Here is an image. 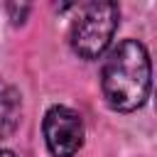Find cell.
Returning <instances> with one entry per match:
<instances>
[{"mask_svg": "<svg viewBox=\"0 0 157 157\" xmlns=\"http://www.w3.org/2000/svg\"><path fill=\"white\" fill-rule=\"evenodd\" d=\"M150 83L152 66L145 44L137 39H123L108 54L101 71V88L105 103L118 113H132L147 101Z\"/></svg>", "mask_w": 157, "mask_h": 157, "instance_id": "1", "label": "cell"}, {"mask_svg": "<svg viewBox=\"0 0 157 157\" xmlns=\"http://www.w3.org/2000/svg\"><path fill=\"white\" fill-rule=\"evenodd\" d=\"M118 22H120V7L115 2L108 0L88 2L71 25V34H69L71 49L86 61L98 59L108 49L118 29Z\"/></svg>", "mask_w": 157, "mask_h": 157, "instance_id": "2", "label": "cell"}, {"mask_svg": "<svg viewBox=\"0 0 157 157\" xmlns=\"http://www.w3.org/2000/svg\"><path fill=\"white\" fill-rule=\"evenodd\" d=\"M42 130L52 157H76L83 147V120L69 105H52L44 113Z\"/></svg>", "mask_w": 157, "mask_h": 157, "instance_id": "3", "label": "cell"}, {"mask_svg": "<svg viewBox=\"0 0 157 157\" xmlns=\"http://www.w3.org/2000/svg\"><path fill=\"white\" fill-rule=\"evenodd\" d=\"M20 115H22V98L20 91L0 78V140H7L17 125H20Z\"/></svg>", "mask_w": 157, "mask_h": 157, "instance_id": "4", "label": "cell"}, {"mask_svg": "<svg viewBox=\"0 0 157 157\" xmlns=\"http://www.w3.org/2000/svg\"><path fill=\"white\" fill-rule=\"evenodd\" d=\"M0 157H15L12 150H0Z\"/></svg>", "mask_w": 157, "mask_h": 157, "instance_id": "5", "label": "cell"}]
</instances>
